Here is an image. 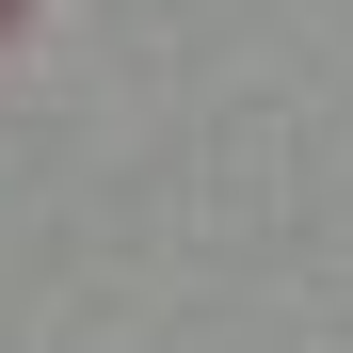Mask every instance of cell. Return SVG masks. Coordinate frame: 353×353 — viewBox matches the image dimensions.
I'll use <instances>...</instances> for the list:
<instances>
[{
  "label": "cell",
  "mask_w": 353,
  "mask_h": 353,
  "mask_svg": "<svg viewBox=\"0 0 353 353\" xmlns=\"http://www.w3.org/2000/svg\"><path fill=\"white\" fill-rule=\"evenodd\" d=\"M17 17H32V0H0V32H17Z\"/></svg>",
  "instance_id": "6da1fadb"
}]
</instances>
